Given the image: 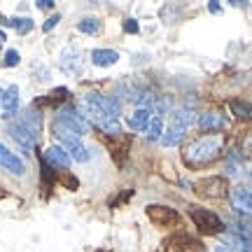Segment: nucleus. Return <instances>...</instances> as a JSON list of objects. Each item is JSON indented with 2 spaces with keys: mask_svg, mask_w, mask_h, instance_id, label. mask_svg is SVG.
I'll return each instance as SVG.
<instances>
[{
  "mask_svg": "<svg viewBox=\"0 0 252 252\" xmlns=\"http://www.w3.org/2000/svg\"><path fill=\"white\" fill-rule=\"evenodd\" d=\"M222 145H224V138L222 135H203V138H196L194 143L189 145L187 150L182 152V159L189 168H201V166H208L213 163L222 152Z\"/></svg>",
  "mask_w": 252,
  "mask_h": 252,
  "instance_id": "obj_1",
  "label": "nucleus"
},
{
  "mask_svg": "<svg viewBox=\"0 0 252 252\" xmlns=\"http://www.w3.org/2000/svg\"><path fill=\"white\" fill-rule=\"evenodd\" d=\"M80 112L84 115V119H87V122H89L91 126L100 128L103 133H108V135H119V133H122L119 119L108 117V115H105L103 110L96 108V105H94V103H89V100L82 98V110H80Z\"/></svg>",
  "mask_w": 252,
  "mask_h": 252,
  "instance_id": "obj_2",
  "label": "nucleus"
},
{
  "mask_svg": "<svg viewBox=\"0 0 252 252\" xmlns=\"http://www.w3.org/2000/svg\"><path fill=\"white\" fill-rule=\"evenodd\" d=\"M54 122H59V124L68 126L72 133H77L82 138V135H87L91 131V124L84 119V115H82L77 108H72V105H63V108L56 110V117Z\"/></svg>",
  "mask_w": 252,
  "mask_h": 252,
  "instance_id": "obj_3",
  "label": "nucleus"
},
{
  "mask_svg": "<svg viewBox=\"0 0 252 252\" xmlns=\"http://www.w3.org/2000/svg\"><path fill=\"white\" fill-rule=\"evenodd\" d=\"M189 215H191L194 224H196L203 234H222V231H224V222H222V217L217 215V213H213V210L191 206L189 208Z\"/></svg>",
  "mask_w": 252,
  "mask_h": 252,
  "instance_id": "obj_4",
  "label": "nucleus"
},
{
  "mask_svg": "<svg viewBox=\"0 0 252 252\" xmlns=\"http://www.w3.org/2000/svg\"><path fill=\"white\" fill-rule=\"evenodd\" d=\"M84 100L94 103V105L103 110L108 117L119 119V112H122V108H119V103L112 98V96H105V94H100V91H89V94H84Z\"/></svg>",
  "mask_w": 252,
  "mask_h": 252,
  "instance_id": "obj_5",
  "label": "nucleus"
},
{
  "mask_svg": "<svg viewBox=\"0 0 252 252\" xmlns=\"http://www.w3.org/2000/svg\"><path fill=\"white\" fill-rule=\"evenodd\" d=\"M147 217H150L157 226H175L180 222L178 210H173V208H168V206H147Z\"/></svg>",
  "mask_w": 252,
  "mask_h": 252,
  "instance_id": "obj_6",
  "label": "nucleus"
},
{
  "mask_svg": "<svg viewBox=\"0 0 252 252\" xmlns=\"http://www.w3.org/2000/svg\"><path fill=\"white\" fill-rule=\"evenodd\" d=\"M226 182L224 178H217V175H213V178H203V180H198L196 185V191L201 194V196H208V198H222L226 196Z\"/></svg>",
  "mask_w": 252,
  "mask_h": 252,
  "instance_id": "obj_7",
  "label": "nucleus"
},
{
  "mask_svg": "<svg viewBox=\"0 0 252 252\" xmlns=\"http://www.w3.org/2000/svg\"><path fill=\"white\" fill-rule=\"evenodd\" d=\"M42 161L49 166V168H70V154L63 150L61 145H49L45 150V154H42Z\"/></svg>",
  "mask_w": 252,
  "mask_h": 252,
  "instance_id": "obj_8",
  "label": "nucleus"
},
{
  "mask_svg": "<svg viewBox=\"0 0 252 252\" xmlns=\"http://www.w3.org/2000/svg\"><path fill=\"white\" fill-rule=\"evenodd\" d=\"M231 206L241 215H252V189L250 187H236L229 191Z\"/></svg>",
  "mask_w": 252,
  "mask_h": 252,
  "instance_id": "obj_9",
  "label": "nucleus"
},
{
  "mask_svg": "<svg viewBox=\"0 0 252 252\" xmlns=\"http://www.w3.org/2000/svg\"><path fill=\"white\" fill-rule=\"evenodd\" d=\"M9 135H12V138H14V143H17L19 147H24L26 152H31V150L35 147V135L31 133L21 122H14V124L9 126Z\"/></svg>",
  "mask_w": 252,
  "mask_h": 252,
  "instance_id": "obj_10",
  "label": "nucleus"
},
{
  "mask_svg": "<svg viewBox=\"0 0 252 252\" xmlns=\"http://www.w3.org/2000/svg\"><path fill=\"white\" fill-rule=\"evenodd\" d=\"M0 166H5V168H7V171H12L14 175H24V173H26V166H24V161L19 159L17 154L9 152V150L2 143H0Z\"/></svg>",
  "mask_w": 252,
  "mask_h": 252,
  "instance_id": "obj_11",
  "label": "nucleus"
},
{
  "mask_svg": "<svg viewBox=\"0 0 252 252\" xmlns=\"http://www.w3.org/2000/svg\"><path fill=\"white\" fill-rule=\"evenodd\" d=\"M226 124H229V119L224 115H220V112H206V115L198 117V128L201 131H222V128H226Z\"/></svg>",
  "mask_w": 252,
  "mask_h": 252,
  "instance_id": "obj_12",
  "label": "nucleus"
},
{
  "mask_svg": "<svg viewBox=\"0 0 252 252\" xmlns=\"http://www.w3.org/2000/svg\"><path fill=\"white\" fill-rule=\"evenodd\" d=\"M168 248L163 252H203V245L194 241V238H189V236H180V238H175L171 243H166ZM161 252V250H159Z\"/></svg>",
  "mask_w": 252,
  "mask_h": 252,
  "instance_id": "obj_13",
  "label": "nucleus"
},
{
  "mask_svg": "<svg viewBox=\"0 0 252 252\" xmlns=\"http://www.w3.org/2000/svg\"><path fill=\"white\" fill-rule=\"evenodd\" d=\"M2 108H5V115L2 117H14L19 110V87L17 84H9L7 89L2 91Z\"/></svg>",
  "mask_w": 252,
  "mask_h": 252,
  "instance_id": "obj_14",
  "label": "nucleus"
},
{
  "mask_svg": "<svg viewBox=\"0 0 252 252\" xmlns=\"http://www.w3.org/2000/svg\"><path fill=\"white\" fill-rule=\"evenodd\" d=\"M215 252H252V245L243 243L236 234H226L224 238L220 241Z\"/></svg>",
  "mask_w": 252,
  "mask_h": 252,
  "instance_id": "obj_15",
  "label": "nucleus"
},
{
  "mask_svg": "<svg viewBox=\"0 0 252 252\" xmlns=\"http://www.w3.org/2000/svg\"><path fill=\"white\" fill-rule=\"evenodd\" d=\"M128 126L133 128V131H147V126L152 122V110L150 108H138L133 115H128Z\"/></svg>",
  "mask_w": 252,
  "mask_h": 252,
  "instance_id": "obj_16",
  "label": "nucleus"
},
{
  "mask_svg": "<svg viewBox=\"0 0 252 252\" xmlns=\"http://www.w3.org/2000/svg\"><path fill=\"white\" fill-rule=\"evenodd\" d=\"M119 61V52L115 49H94L91 52V63L98 65V68H110Z\"/></svg>",
  "mask_w": 252,
  "mask_h": 252,
  "instance_id": "obj_17",
  "label": "nucleus"
},
{
  "mask_svg": "<svg viewBox=\"0 0 252 252\" xmlns=\"http://www.w3.org/2000/svg\"><path fill=\"white\" fill-rule=\"evenodd\" d=\"M224 173L229 178H241L243 175V157L238 150H231L229 157H226V163H224Z\"/></svg>",
  "mask_w": 252,
  "mask_h": 252,
  "instance_id": "obj_18",
  "label": "nucleus"
},
{
  "mask_svg": "<svg viewBox=\"0 0 252 252\" xmlns=\"http://www.w3.org/2000/svg\"><path fill=\"white\" fill-rule=\"evenodd\" d=\"M185 131H187V128H182V126H178V124H171L166 131H163L161 145L163 147H175V145H180V140L185 138Z\"/></svg>",
  "mask_w": 252,
  "mask_h": 252,
  "instance_id": "obj_19",
  "label": "nucleus"
},
{
  "mask_svg": "<svg viewBox=\"0 0 252 252\" xmlns=\"http://www.w3.org/2000/svg\"><path fill=\"white\" fill-rule=\"evenodd\" d=\"M21 124L26 126L31 133L35 135H40V131H42V115L37 112V110H28L26 115H24V119H21Z\"/></svg>",
  "mask_w": 252,
  "mask_h": 252,
  "instance_id": "obj_20",
  "label": "nucleus"
},
{
  "mask_svg": "<svg viewBox=\"0 0 252 252\" xmlns=\"http://www.w3.org/2000/svg\"><path fill=\"white\" fill-rule=\"evenodd\" d=\"M194 122H196V112H194V108H189V105L175 110V115H173V124L182 126V128H189Z\"/></svg>",
  "mask_w": 252,
  "mask_h": 252,
  "instance_id": "obj_21",
  "label": "nucleus"
},
{
  "mask_svg": "<svg viewBox=\"0 0 252 252\" xmlns=\"http://www.w3.org/2000/svg\"><path fill=\"white\" fill-rule=\"evenodd\" d=\"M2 26H12L17 28V33L26 35L33 31V19L31 17H12V19H2Z\"/></svg>",
  "mask_w": 252,
  "mask_h": 252,
  "instance_id": "obj_22",
  "label": "nucleus"
},
{
  "mask_svg": "<svg viewBox=\"0 0 252 252\" xmlns=\"http://www.w3.org/2000/svg\"><path fill=\"white\" fill-rule=\"evenodd\" d=\"M229 108H231V112H234L238 119H250L252 117V105L245 103V100H231Z\"/></svg>",
  "mask_w": 252,
  "mask_h": 252,
  "instance_id": "obj_23",
  "label": "nucleus"
},
{
  "mask_svg": "<svg viewBox=\"0 0 252 252\" xmlns=\"http://www.w3.org/2000/svg\"><path fill=\"white\" fill-rule=\"evenodd\" d=\"M77 28H80L82 33H87V35H94V33H98L100 31V21L96 17H87L77 24Z\"/></svg>",
  "mask_w": 252,
  "mask_h": 252,
  "instance_id": "obj_24",
  "label": "nucleus"
},
{
  "mask_svg": "<svg viewBox=\"0 0 252 252\" xmlns=\"http://www.w3.org/2000/svg\"><path fill=\"white\" fill-rule=\"evenodd\" d=\"M147 138L150 140H161L163 135V119L161 117H152V122H150V126H147Z\"/></svg>",
  "mask_w": 252,
  "mask_h": 252,
  "instance_id": "obj_25",
  "label": "nucleus"
},
{
  "mask_svg": "<svg viewBox=\"0 0 252 252\" xmlns=\"http://www.w3.org/2000/svg\"><path fill=\"white\" fill-rule=\"evenodd\" d=\"M19 61H21V59H19V52L17 49H9L7 54H5L2 65H5V68H14V65H19Z\"/></svg>",
  "mask_w": 252,
  "mask_h": 252,
  "instance_id": "obj_26",
  "label": "nucleus"
},
{
  "mask_svg": "<svg viewBox=\"0 0 252 252\" xmlns=\"http://www.w3.org/2000/svg\"><path fill=\"white\" fill-rule=\"evenodd\" d=\"M124 31L128 33V35H135V33L140 31V26H138V21H135V19H126V21H124Z\"/></svg>",
  "mask_w": 252,
  "mask_h": 252,
  "instance_id": "obj_27",
  "label": "nucleus"
},
{
  "mask_svg": "<svg viewBox=\"0 0 252 252\" xmlns=\"http://www.w3.org/2000/svg\"><path fill=\"white\" fill-rule=\"evenodd\" d=\"M59 21H61V17H59V14H54V17H49L45 21V24H42V31H45V33H49V31H52V28L56 26V24H59Z\"/></svg>",
  "mask_w": 252,
  "mask_h": 252,
  "instance_id": "obj_28",
  "label": "nucleus"
},
{
  "mask_svg": "<svg viewBox=\"0 0 252 252\" xmlns=\"http://www.w3.org/2000/svg\"><path fill=\"white\" fill-rule=\"evenodd\" d=\"M208 9H210L213 14H220V12H222V5H220L217 0H210V2H208Z\"/></svg>",
  "mask_w": 252,
  "mask_h": 252,
  "instance_id": "obj_29",
  "label": "nucleus"
},
{
  "mask_svg": "<svg viewBox=\"0 0 252 252\" xmlns=\"http://www.w3.org/2000/svg\"><path fill=\"white\" fill-rule=\"evenodd\" d=\"M37 7L40 9H52L54 7V2H52V0H37Z\"/></svg>",
  "mask_w": 252,
  "mask_h": 252,
  "instance_id": "obj_30",
  "label": "nucleus"
},
{
  "mask_svg": "<svg viewBox=\"0 0 252 252\" xmlns=\"http://www.w3.org/2000/svg\"><path fill=\"white\" fill-rule=\"evenodd\" d=\"M2 40H5V33H2V31H0V42H2Z\"/></svg>",
  "mask_w": 252,
  "mask_h": 252,
  "instance_id": "obj_31",
  "label": "nucleus"
},
{
  "mask_svg": "<svg viewBox=\"0 0 252 252\" xmlns=\"http://www.w3.org/2000/svg\"><path fill=\"white\" fill-rule=\"evenodd\" d=\"M0 96H2V91H0Z\"/></svg>",
  "mask_w": 252,
  "mask_h": 252,
  "instance_id": "obj_32",
  "label": "nucleus"
}]
</instances>
